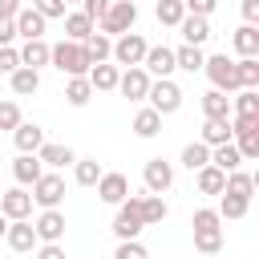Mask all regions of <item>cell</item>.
Masks as SVG:
<instances>
[{
  "label": "cell",
  "mask_w": 259,
  "mask_h": 259,
  "mask_svg": "<svg viewBox=\"0 0 259 259\" xmlns=\"http://www.w3.org/2000/svg\"><path fill=\"white\" fill-rule=\"evenodd\" d=\"M190 227H194V251H202V255H219L223 251V219H219V210L198 206L190 214Z\"/></svg>",
  "instance_id": "obj_1"
},
{
  "label": "cell",
  "mask_w": 259,
  "mask_h": 259,
  "mask_svg": "<svg viewBox=\"0 0 259 259\" xmlns=\"http://www.w3.org/2000/svg\"><path fill=\"white\" fill-rule=\"evenodd\" d=\"M49 65L53 69H61L65 77H81V73H89V53H85V40H61V45H53L49 49Z\"/></svg>",
  "instance_id": "obj_2"
},
{
  "label": "cell",
  "mask_w": 259,
  "mask_h": 259,
  "mask_svg": "<svg viewBox=\"0 0 259 259\" xmlns=\"http://www.w3.org/2000/svg\"><path fill=\"white\" fill-rule=\"evenodd\" d=\"M138 24V4L134 0H109V8L97 16V28L105 36H117V32H130Z\"/></svg>",
  "instance_id": "obj_3"
},
{
  "label": "cell",
  "mask_w": 259,
  "mask_h": 259,
  "mask_svg": "<svg viewBox=\"0 0 259 259\" xmlns=\"http://www.w3.org/2000/svg\"><path fill=\"white\" fill-rule=\"evenodd\" d=\"M142 194H125L117 202V219H113V235L117 239H138L142 235Z\"/></svg>",
  "instance_id": "obj_4"
},
{
  "label": "cell",
  "mask_w": 259,
  "mask_h": 259,
  "mask_svg": "<svg viewBox=\"0 0 259 259\" xmlns=\"http://www.w3.org/2000/svg\"><path fill=\"white\" fill-rule=\"evenodd\" d=\"M202 73H206V77H210V85H214V89H223V93H235V89H239V69H235V61H231L227 53L206 57V61H202Z\"/></svg>",
  "instance_id": "obj_5"
},
{
  "label": "cell",
  "mask_w": 259,
  "mask_h": 259,
  "mask_svg": "<svg viewBox=\"0 0 259 259\" xmlns=\"http://www.w3.org/2000/svg\"><path fill=\"white\" fill-rule=\"evenodd\" d=\"M146 49H150V45H146V36L130 28V32H117V36H113V49H109V57H113L117 65H142Z\"/></svg>",
  "instance_id": "obj_6"
},
{
  "label": "cell",
  "mask_w": 259,
  "mask_h": 259,
  "mask_svg": "<svg viewBox=\"0 0 259 259\" xmlns=\"http://www.w3.org/2000/svg\"><path fill=\"white\" fill-rule=\"evenodd\" d=\"M146 97H150V105L166 117V113H178L182 109V89L170 81V77H158V81H150V89H146Z\"/></svg>",
  "instance_id": "obj_7"
},
{
  "label": "cell",
  "mask_w": 259,
  "mask_h": 259,
  "mask_svg": "<svg viewBox=\"0 0 259 259\" xmlns=\"http://www.w3.org/2000/svg\"><path fill=\"white\" fill-rule=\"evenodd\" d=\"M65 198V178L57 170H40V178L32 182V202L36 206H61Z\"/></svg>",
  "instance_id": "obj_8"
},
{
  "label": "cell",
  "mask_w": 259,
  "mask_h": 259,
  "mask_svg": "<svg viewBox=\"0 0 259 259\" xmlns=\"http://www.w3.org/2000/svg\"><path fill=\"white\" fill-rule=\"evenodd\" d=\"M150 73L142 69V65H125L121 73H117V89H121V97H130V101H142L146 97V89H150Z\"/></svg>",
  "instance_id": "obj_9"
},
{
  "label": "cell",
  "mask_w": 259,
  "mask_h": 259,
  "mask_svg": "<svg viewBox=\"0 0 259 259\" xmlns=\"http://www.w3.org/2000/svg\"><path fill=\"white\" fill-rule=\"evenodd\" d=\"M93 186H97V198H101L105 206H117V202L130 194V178L117 174V170H101V178H97Z\"/></svg>",
  "instance_id": "obj_10"
},
{
  "label": "cell",
  "mask_w": 259,
  "mask_h": 259,
  "mask_svg": "<svg viewBox=\"0 0 259 259\" xmlns=\"http://www.w3.org/2000/svg\"><path fill=\"white\" fill-rule=\"evenodd\" d=\"M36 243H61V235H65V214H61V206H40V214H36Z\"/></svg>",
  "instance_id": "obj_11"
},
{
  "label": "cell",
  "mask_w": 259,
  "mask_h": 259,
  "mask_svg": "<svg viewBox=\"0 0 259 259\" xmlns=\"http://www.w3.org/2000/svg\"><path fill=\"white\" fill-rule=\"evenodd\" d=\"M142 178H146V190H150V194H166V190L174 186V166H170L166 158H150L146 170H142Z\"/></svg>",
  "instance_id": "obj_12"
},
{
  "label": "cell",
  "mask_w": 259,
  "mask_h": 259,
  "mask_svg": "<svg viewBox=\"0 0 259 259\" xmlns=\"http://www.w3.org/2000/svg\"><path fill=\"white\" fill-rule=\"evenodd\" d=\"M0 214L4 219H28L32 214V190L28 186H12L0 194Z\"/></svg>",
  "instance_id": "obj_13"
},
{
  "label": "cell",
  "mask_w": 259,
  "mask_h": 259,
  "mask_svg": "<svg viewBox=\"0 0 259 259\" xmlns=\"http://www.w3.org/2000/svg\"><path fill=\"white\" fill-rule=\"evenodd\" d=\"M142 69L150 73V77H170L178 65H174V49H166V45H150L146 49V57H142Z\"/></svg>",
  "instance_id": "obj_14"
},
{
  "label": "cell",
  "mask_w": 259,
  "mask_h": 259,
  "mask_svg": "<svg viewBox=\"0 0 259 259\" xmlns=\"http://www.w3.org/2000/svg\"><path fill=\"white\" fill-rule=\"evenodd\" d=\"M4 243H8L12 251H32V247H36V227H32L28 219H8Z\"/></svg>",
  "instance_id": "obj_15"
},
{
  "label": "cell",
  "mask_w": 259,
  "mask_h": 259,
  "mask_svg": "<svg viewBox=\"0 0 259 259\" xmlns=\"http://www.w3.org/2000/svg\"><path fill=\"white\" fill-rule=\"evenodd\" d=\"M12 24H16V36H24V40H32V36H45V16L32 8V4H20L16 8V16H12Z\"/></svg>",
  "instance_id": "obj_16"
},
{
  "label": "cell",
  "mask_w": 259,
  "mask_h": 259,
  "mask_svg": "<svg viewBox=\"0 0 259 259\" xmlns=\"http://www.w3.org/2000/svg\"><path fill=\"white\" fill-rule=\"evenodd\" d=\"M194 174V186H198V194H223V182H227V170H219L214 162H202L198 170H190Z\"/></svg>",
  "instance_id": "obj_17"
},
{
  "label": "cell",
  "mask_w": 259,
  "mask_h": 259,
  "mask_svg": "<svg viewBox=\"0 0 259 259\" xmlns=\"http://www.w3.org/2000/svg\"><path fill=\"white\" fill-rule=\"evenodd\" d=\"M12 142H16V150H20V154H36V150H40V142H45V130H40L36 121H24V117H20V125L12 130Z\"/></svg>",
  "instance_id": "obj_18"
},
{
  "label": "cell",
  "mask_w": 259,
  "mask_h": 259,
  "mask_svg": "<svg viewBox=\"0 0 259 259\" xmlns=\"http://www.w3.org/2000/svg\"><path fill=\"white\" fill-rule=\"evenodd\" d=\"M178 32H182L186 45H206V40H210V24H206V16H194V12H186V16L178 20Z\"/></svg>",
  "instance_id": "obj_19"
},
{
  "label": "cell",
  "mask_w": 259,
  "mask_h": 259,
  "mask_svg": "<svg viewBox=\"0 0 259 259\" xmlns=\"http://www.w3.org/2000/svg\"><path fill=\"white\" fill-rule=\"evenodd\" d=\"M49 49H53V45H49L45 36H32V40H24L16 53H20V65H28V69H45V65H49Z\"/></svg>",
  "instance_id": "obj_20"
},
{
  "label": "cell",
  "mask_w": 259,
  "mask_h": 259,
  "mask_svg": "<svg viewBox=\"0 0 259 259\" xmlns=\"http://www.w3.org/2000/svg\"><path fill=\"white\" fill-rule=\"evenodd\" d=\"M8 81H12V93H16V97H32V93L40 89V69L16 65V69L8 73Z\"/></svg>",
  "instance_id": "obj_21"
},
{
  "label": "cell",
  "mask_w": 259,
  "mask_h": 259,
  "mask_svg": "<svg viewBox=\"0 0 259 259\" xmlns=\"http://www.w3.org/2000/svg\"><path fill=\"white\" fill-rule=\"evenodd\" d=\"M117 73H121V65H109V61H97V65H89V85L93 89H101V93H109V89H117Z\"/></svg>",
  "instance_id": "obj_22"
},
{
  "label": "cell",
  "mask_w": 259,
  "mask_h": 259,
  "mask_svg": "<svg viewBox=\"0 0 259 259\" xmlns=\"http://www.w3.org/2000/svg\"><path fill=\"white\" fill-rule=\"evenodd\" d=\"M40 170H45V162H40L36 154H16V162H12V178H16L20 186H32V182L40 178Z\"/></svg>",
  "instance_id": "obj_23"
},
{
  "label": "cell",
  "mask_w": 259,
  "mask_h": 259,
  "mask_svg": "<svg viewBox=\"0 0 259 259\" xmlns=\"http://www.w3.org/2000/svg\"><path fill=\"white\" fill-rule=\"evenodd\" d=\"M36 158L45 162V166H53V170H61V166H73V150L69 146H61V142H40V150H36Z\"/></svg>",
  "instance_id": "obj_24"
},
{
  "label": "cell",
  "mask_w": 259,
  "mask_h": 259,
  "mask_svg": "<svg viewBox=\"0 0 259 259\" xmlns=\"http://www.w3.org/2000/svg\"><path fill=\"white\" fill-rule=\"evenodd\" d=\"M134 134H138V138H158V134H162V113H158L154 105L138 109V113H134Z\"/></svg>",
  "instance_id": "obj_25"
},
{
  "label": "cell",
  "mask_w": 259,
  "mask_h": 259,
  "mask_svg": "<svg viewBox=\"0 0 259 259\" xmlns=\"http://www.w3.org/2000/svg\"><path fill=\"white\" fill-rule=\"evenodd\" d=\"M166 214H170L166 198L146 190V194H142V223H146V227H158V223H166Z\"/></svg>",
  "instance_id": "obj_26"
},
{
  "label": "cell",
  "mask_w": 259,
  "mask_h": 259,
  "mask_svg": "<svg viewBox=\"0 0 259 259\" xmlns=\"http://www.w3.org/2000/svg\"><path fill=\"white\" fill-rule=\"evenodd\" d=\"M231 45H235V53H239V57H259V28H255V24L235 28Z\"/></svg>",
  "instance_id": "obj_27"
},
{
  "label": "cell",
  "mask_w": 259,
  "mask_h": 259,
  "mask_svg": "<svg viewBox=\"0 0 259 259\" xmlns=\"http://www.w3.org/2000/svg\"><path fill=\"white\" fill-rule=\"evenodd\" d=\"M97 89L89 85V77L81 73V77H69V85H65V101L73 105V109H81V105H89V97H93Z\"/></svg>",
  "instance_id": "obj_28"
},
{
  "label": "cell",
  "mask_w": 259,
  "mask_h": 259,
  "mask_svg": "<svg viewBox=\"0 0 259 259\" xmlns=\"http://www.w3.org/2000/svg\"><path fill=\"white\" fill-rule=\"evenodd\" d=\"M247 210H251V198L247 194H231V190L219 194V219H243Z\"/></svg>",
  "instance_id": "obj_29"
},
{
  "label": "cell",
  "mask_w": 259,
  "mask_h": 259,
  "mask_svg": "<svg viewBox=\"0 0 259 259\" xmlns=\"http://www.w3.org/2000/svg\"><path fill=\"white\" fill-rule=\"evenodd\" d=\"M206 146H219V142H231V117H206L202 121V138Z\"/></svg>",
  "instance_id": "obj_30"
},
{
  "label": "cell",
  "mask_w": 259,
  "mask_h": 259,
  "mask_svg": "<svg viewBox=\"0 0 259 259\" xmlns=\"http://www.w3.org/2000/svg\"><path fill=\"white\" fill-rule=\"evenodd\" d=\"M210 162L219 170H235V166H243V154L235 142H219V146H210Z\"/></svg>",
  "instance_id": "obj_31"
},
{
  "label": "cell",
  "mask_w": 259,
  "mask_h": 259,
  "mask_svg": "<svg viewBox=\"0 0 259 259\" xmlns=\"http://www.w3.org/2000/svg\"><path fill=\"white\" fill-rule=\"evenodd\" d=\"M202 113L206 117H231V93H223V89L202 93Z\"/></svg>",
  "instance_id": "obj_32"
},
{
  "label": "cell",
  "mask_w": 259,
  "mask_h": 259,
  "mask_svg": "<svg viewBox=\"0 0 259 259\" xmlns=\"http://www.w3.org/2000/svg\"><path fill=\"white\" fill-rule=\"evenodd\" d=\"M255 186H259V178H255V174H247V170H239V166H235V170H227L223 190H231V194H247V198H251V190H255Z\"/></svg>",
  "instance_id": "obj_33"
},
{
  "label": "cell",
  "mask_w": 259,
  "mask_h": 259,
  "mask_svg": "<svg viewBox=\"0 0 259 259\" xmlns=\"http://www.w3.org/2000/svg\"><path fill=\"white\" fill-rule=\"evenodd\" d=\"M89 32H93V20H89L81 8H77V12H65V36H69V40H85Z\"/></svg>",
  "instance_id": "obj_34"
},
{
  "label": "cell",
  "mask_w": 259,
  "mask_h": 259,
  "mask_svg": "<svg viewBox=\"0 0 259 259\" xmlns=\"http://www.w3.org/2000/svg\"><path fill=\"white\" fill-rule=\"evenodd\" d=\"M109 49H113V36H105V32H89L85 36V53H89V61L97 65V61H109Z\"/></svg>",
  "instance_id": "obj_35"
},
{
  "label": "cell",
  "mask_w": 259,
  "mask_h": 259,
  "mask_svg": "<svg viewBox=\"0 0 259 259\" xmlns=\"http://www.w3.org/2000/svg\"><path fill=\"white\" fill-rule=\"evenodd\" d=\"M202 45H182V49H174V65L178 69H186V73H198L202 69Z\"/></svg>",
  "instance_id": "obj_36"
},
{
  "label": "cell",
  "mask_w": 259,
  "mask_h": 259,
  "mask_svg": "<svg viewBox=\"0 0 259 259\" xmlns=\"http://www.w3.org/2000/svg\"><path fill=\"white\" fill-rule=\"evenodd\" d=\"M97 178H101L97 158H73V182H77V186H93Z\"/></svg>",
  "instance_id": "obj_37"
},
{
  "label": "cell",
  "mask_w": 259,
  "mask_h": 259,
  "mask_svg": "<svg viewBox=\"0 0 259 259\" xmlns=\"http://www.w3.org/2000/svg\"><path fill=\"white\" fill-rule=\"evenodd\" d=\"M239 89H259V57H239Z\"/></svg>",
  "instance_id": "obj_38"
},
{
  "label": "cell",
  "mask_w": 259,
  "mask_h": 259,
  "mask_svg": "<svg viewBox=\"0 0 259 259\" xmlns=\"http://www.w3.org/2000/svg\"><path fill=\"white\" fill-rule=\"evenodd\" d=\"M154 16H158V24H170V28H178V20L186 16V8H182V0H158Z\"/></svg>",
  "instance_id": "obj_39"
},
{
  "label": "cell",
  "mask_w": 259,
  "mask_h": 259,
  "mask_svg": "<svg viewBox=\"0 0 259 259\" xmlns=\"http://www.w3.org/2000/svg\"><path fill=\"white\" fill-rule=\"evenodd\" d=\"M231 113H259V89H235Z\"/></svg>",
  "instance_id": "obj_40"
},
{
  "label": "cell",
  "mask_w": 259,
  "mask_h": 259,
  "mask_svg": "<svg viewBox=\"0 0 259 259\" xmlns=\"http://www.w3.org/2000/svg\"><path fill=\"white\" fill-rule=\"evenodd\" d=\"M202 162H210V146H206V142H190V146H182V166H186V170H198Z\"/></svg>",
  "instance_id": "obj_41"
},
{
  "label": "cell",
  "mask_w": 259,
  "mask_h": 259,
  "mask_svg": "<svg viewBox=\"0 0 259 259\" xmlns=\"http://www.w3.org/2000/svg\"><path fill=\"white\" fill-rule=\"evenodd\" d=\"M231 142L239 146V154H243V162H251V158H259V130H255V134H235Z\"/></svg>",
  "instance_id": "obj_42"
},
{
  "label": "cell",
  "mask_w": 259,
  "mask_h": 259,
  "mask_svg": "<svg viewBox=\"0 0 259 259\" xmlns=\"http://www.w3.org/2000/svg\"><path fill=\"white\" fill-rule=\"evenodd\" d=\"M16 125H20V105H16V101H0V130L12 134Z\"/></svg>",
  "instance_id": "obj_43"
},
{
  "label": "cell",
  "mask_w": 259,
  "mask_h": 259,
  "mask_svg": "<svg viewBox=\"0 0 259 259\" xmlns=\"http://www.w3.org/2000/svg\"><path fill=\"white\" fill-rule=\"evenodd\" d=\"M45 20H57V16H65V0H28Z\"/></svg>",
  "instance_id": "obj_44"
},
{
  "label": "cell",
  "mask_w": 259,
  "mask_h": 259,
  "mask_svg": "<svg viewBox=\"0 0 259 259\" xmlns=\"http://www.w3.org/2000/svg\"><path fill=\"white\" fill-rule=\"evenodd\" d=\"M142 255H146V247L138 239H121L117 243V259H142Z\"/></svg>",
  "instance_id": "obj_45"
},
{
  "label": "cell",
  "mask_w": 259,
  "mask_h": 259,
  "mask_svg": "<svg viewBox=\"0 0 259 259\" xmlns=\"http://www.w3.org/2000/svg\"><path fill=\"white\" fill-rule=\"evenodd\" d=\"M16 65H20V53L12 45H0V73H12Z\"/></svg>",
  "instance_id": "obj_46"
},
{
  "label": "cell",
  "mask_w": 259,
  "mask_h": 259,
  "mask_svg": "<svg viewBox=\"0 0 259 259\" xmlns=\"http://www.w3.org/2000/svg\"><path fill=\"white\" fill-rule=\"evenodd\" d=\"M214 4H219V0H182V8H186V12H194V16H210V12H214Z\"/></svg>",
  "instance_id": "obj_47"
},
{
  "label": "cell",
  "mask_w": 259,
  "mask_h": 259,
  "mask_svg": "<svg viewBox=\"0 0 259 259\" xmlns=\"http://www.w3.org/2000/svg\"><path fill=\"white\" fill-rule=\"evenodd\" d=\"M105 8H109V0H81V12H85L93 24H97V16H101Z\"/></svg>",
  "instance_id": "obj_48"
},
{
  "label": "cell",
  "mask_w": 259,
  "mask_h": 259,
  "mask_svg": "<svg viewBox=\"0 0 259 259\" xmlns=\"http://www.w3.org/2000/svg\"><path fill=\"white\" fill-rule=\"evenodd\" d=\"M32 251H36L40 259H61V255H65V251H61V243H36Z\"/></svg>",
  "instance_id": "obj_49"
},
{
  "label": "cell",
  "mask_w": 259,
  "mask_h": 259,
  "mask_svg": "<svg viewBox=\"0 0 259 259\" xmlns=\"http://www.w3.org/2000/svg\"><path fill=\"white\" fill-rule=\"evenodd\" d=\"M16 40V24H12V16H0V45H12Z\"/></svg>",
  "instance_id": "obj_50"
},
{
  "label": "cell",
  "mask_w": 259,
  "mask_h": 259,
  "mask_svg": "<svg viewBox=\"0 0 259 259\" xmlns=\"http://www.w3.org/2000/svg\"><path fill=\"white\" fill-rule=\"evenodd\" d=\"M243 16H247V24H255L259 20V0H243Z\"/></svg>",
  "instance_id": "obj_51"
},
{
  "label": "cell",
  "mask_w": 259,
  "mask_h": 259,
  "mask_svg": "<svg viewBox=\"0 0 259 259\" xmlns=\"http://www.w3.org/2000/svg\"><path fill=\"white\" fill-rule=\"evenodd\" d=\"M16 8H20V0H0V16H16Z\"/></svg>",
  "instance_id": "obj_52"
},
{
  "label": "cell",
  "mask_w": 259,
  "mask_h": 259,
  "mask_svg": "<svg viewBox=\"0 0 259 259\" xmlns=\"http://www.w3.org/2000/svg\"><path fill=\"white\" fill-rule=\"evenodd\" d=\"M4 227H8V219H4V214H0V239H4Z\"/></svg>",
  "instance_id": "obj_53"
},
{
  "label": "cell",
  "mask_w": 259,
  "mask_h": 259,
  "mask_svg": "<svg viewBox=\"0 0 259 259\" xmlns=\"http://www.w3.org/2000/svg\"><path fill=\"white\" fill-rule=\"evenodd\" d=\"M65 4H81V0H65Z\"/></svg>",
  "instance_id": "obj_54"
},
{
  "label": "cell",
  "mask_w": 259,
  "mask_h": 259,
  "mask_svg": "<svg viewBox=\"0 0 259 259\" xmlns=\"http://www.w3.org/2000/svg\"><path fill=\"white\" fill-rule=\"evenodd\" d=\"M20 4H28V0H20Z\"/></svg>",
  "instance_id": "obj_55"
}]
</instances>
